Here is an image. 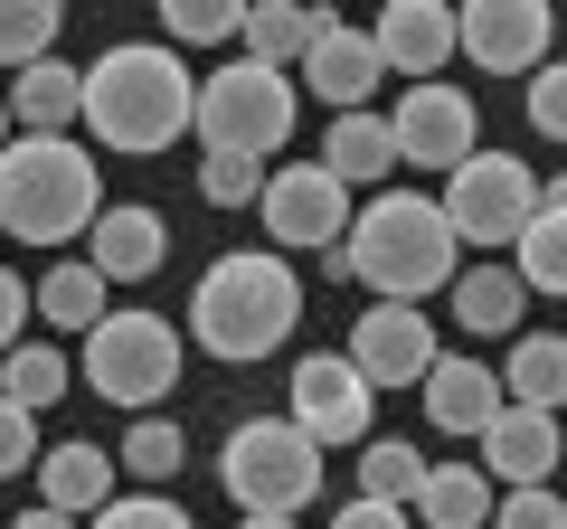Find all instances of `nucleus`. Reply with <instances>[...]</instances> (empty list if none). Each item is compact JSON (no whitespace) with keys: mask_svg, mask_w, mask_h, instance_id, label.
I'll use <instances>...</instances> for the list:
<instances>
[{"mask_svg":"<svg viewBox=\"0 0 567 529\" xmlns=\"http://www.w3.org/2000/svg\"><path fill=\"white\" fill-rule=\"evenodd\" d=\"M293 322H303V274H293V256H275V246H237V256H218L199 274V293H189V341L208 350V360H275L284 341H293Z\"/></svg>","mask_w":567,"mask_h":529,"instance_id":"obj_1","label":"nucleus"},{"mask_svg":"<svg viewBox=\"0 0 567 529\" xmlns=\"http://www.w3.org/2000/svg\"><path fill=\"white\" fill-rule=\"evenodd\" d=\"M189 95H199V76L181 66L171 39H123L85 66V114L76 123L104 152H171L189 133Z\"/></svg>","mask_w":567,"mask_h":529,"instance_id":"obj_2","label":"nucleus"},{"mask_svg":"<svg viewBox=\"0 0 567 529\" xmlns=\"http://www.w3.org/2000/svg\"><path fill=\"white\" fill-rule=\"evenodd\" d=\"M350 284H369V303H435V293L454 284V264H464V246H454L445 208L416 199V189H379L369 208H350Z\"/></svg>","mask_w":567,"mask_h":529,"instance_id":"obj_3","label":"nucleus"},{"mask_svg":"<svg viewBox=\"0 0 567 529\" xmlns=\"http://www.w3.org/2000/svg\"><path fill=\"white\" fill-rule=\"evenodd\" d=\"M95 208H104L95 143H76V133H10L0 143V237L66 246L95 227Z\"/></svg>","mask_w":567,"mask_h":529,"instance_id":"obj_4","label":"nucleus"},{"mask_svg":"<svg viewBox=\"0 0 567 529\" xmlns=\"http://www.w3.org/2000/svg\"><path fill=\"white\" fill-rule=\"evenodd\" d=\"M293 123H303V85L284 76V66H256V58H227L218 76H199V95H189V133H199V152L275 162V152L293 143Z\"/></svg>","mask_w":567,"mask_h":529,"instance_id":"obj_5","label":"nucleus"},{"mask_svg":"<svg viewBox=\"0 0 567 529\" xmlns=\"http://www.w3.org/2000/svg\"><path fill=\"white\" fill-rule=\"evenodd\" d=\"M181 360H189V341L162 312H104V322L85 331V350H76V378L95 387V397H114V407L152 416L171 387H181Z\"/></svg>","mask_w":567,"mask_h":529,"instance_id":"obj_6","label":"nucleus"},{"mask_svg":"<svg viewBox=\"0 0 567 529\" xmlns=\"http://www.w3.org/2000/svg\"><path fill=\"white\" fill-rule=\"evenodd\" d=\"M218 483L237 510H284V520H303V501L322 491V445H312L293 416H246L218 454Z\"/></svg>","mask_w":567,"mask_h":529,"instance_id":"obj_7","label":"nucleus"},{"mask_svg":"<svg viewBox=\"0 0 567 529\" xmlns=\"http://www.w3.org/2000/svg\"><path fill=\"white\" fill-rule=\"evenodd\" d=\"M445 227L454 246H511L529 218H539V170L511 162V152H473V162L445 170Z\"/></svg>","mask_w":567,"mask_h":529,"instance_id":"obj_8","label":"nucleus"},{"mask_svg":"<svg viewBox=\"0 0 567 529\" xmlns=\"http://www.w3.org/2000/svg\"><path fill=\"white\" fill-rule=\"evenodd\" d=\"M284 416H293L322 454L331 445H369V426H379V387H369L341 350H303L293 378H284Z\"/></svg>","mask_w":567,"mask_h":529,"instance_id":"obj_9","label":"nucleus"},{"mask_svg":"<svg viewBox=\"0 0 567 529\" xmlns=\"http://www.w3.org/2000/svg\"><path fill=\"white\" fill-rule=\"evenodd\" d=\"M256 218H265V237H275V256H322V246L350 237V189L331 180L322 162H284V170H265Z\"/></svg>","mask_w":567,"mask_h":529,"instance_id":"obj_10","label":"nucleus"},{"mask_svg":"<svg viewBox=\"0 0 567 529\" xmlns=\"http://www.w3.org/2000/svg\"><path fill=\"white\" fill-rule=\"evenodd\" d=\"M548 0H454V58H473L483 76H529L548 66Z\"/></svg>","mask_w":567,"mask_h":529,"instance_id":"obj_11","label":"nucleus"},{"mask_svg":"<svg viewBox=\"0 0 567 529\" xmlns=\"http://www.w3.org/2000/svg\"><path fill=\"white\" fill-rule=\"evenodd\" d=\"M388 133H398V162H416V170H454V162L483 152V114H473V95L445 85V76L406 85L398 114H388Z\"/></svg>","mask_w":567,"mask_h":529,"instance_id":"obj_12","label":"nucleus"},{"mask_svg":"<svg viewBox=\"0 0 567 529\" xmlns=\"http://www.w3.org/2000/svg\"><path fill=\"white\" fill-rule=\"evenodd\" d=\"M435 350H445V341H435V312H425V303H369L360 322H350L341 360L360 369L369 387H416L425 369H435Z\"/></svg>","mask_w":567,"mask_h":529,"instance_id":"obj_13","label":"nucleus"},{"mask_svg":"<svg viewBox=\"0 0 567 529\" xmlns=\"http://www.w3.org/2000/svg\"><path fill=\"white\" fill-rule=\"evenodd\" d=\"M85 264H95L104 284H152V274L171 264V227H162V208L104 199L95 227H85Z\"/></svg>","mask_w":567,"mask_h":529,"instance_id":"obj_14","label":"nucleus"},{"mask_svg":"<svg viewBox=\"0 0 567 529\" xmlns=\"http://www.w3.org/2000/svg\"><path fill=\"white\" fill-rule=\"evenodd\" d=\"M416 397H425V426H445V435H483L492 416L511 407L502 369H483L473 350H435V369L416 378Z\"/></svg>","mask_w":567,"mask_h":529,"instance_id":"obj_15","label":"nucleus"},{"mask_svg":"<svg viewBox=\"0 0 567 529\" xmlns=\"http://www.w3.org/2000/svg\"><path fill=\"white\" fill-rule=\"evenodd\" d=\"M369 48H379V66H398L406 85L445 76V58H454V0H388L379 29H369Z\"/></svg>","mask_w":567,"mask_h":529,"instance_id":"obj_16","label":"nucleus"},{"mask_svg":"<svg viewBox=\"0 0 567 529\" xmlns=\"http://www.w3.org/2000/svg\"><path fill=\"white\" fill-rule=\"evenodd\" d=\"M379 76L388 66H379V48H369V29H341V20H331L322 39L303 48V66H293V85H312L331 114H360V104L379 95Z\"/></svg>","mask_w":567,"mask_h":529,"instance_id":"obj_17","label":"nucleus"},{"mask_svg":"<svg viewBox=\"0 0 567 529\" xmlns=\"http://www.w3.org/2000/svg\"><path fill=\"white\" fill-rule=\"evenodd\" d=\"M473 445H483V473H492V483H511V491H520V483H548L558 454H567V445H558V416H539V407H502Z\"/></svg>","mask_w":567,"mask_h":529,"instance_id":"obj_18","label":"nucleus"},{"mask_svg":"<svg viewBox=\"0 0 567 529\" xmlns=\"http://www.w3.org/2000/svg\"><path fill=\"white\" fill-rule=\"evenodd\" d=\"M445 312H454V331H464V341H511V331H520V312H529V293H520V274H511V264H454Z\"/></svg>","mask_w":567,"mask_h":529,"instance_id":"obj_19","label":"nucleus"},{"mask_svg":"<svg viewBox=\"0 0 567 529\" xmlns=\"http://www.w3.org/2000/svg\"><path fill=\"white\" fill-rule=\"evenodd\" d=\"M29 473H39V501L48 510H66V520H95V510L104 501H114V454H104V445H39V464H29Z\"/></svg>","mask_w":567,"mask_h":529,"instance_id":"obj_20","label":"nucleus"},{"mask_svg":"<svg viewBox=\"0 0 567 529\" xmlns=\"http://www.w3.org/2000/svg\"><path fill=\"white\" fill-rule=\"evenodd\" d=\"M0 95H10V123H20V133H76V114H85V66L39 58V66H20V85H0Z\"/></svg>","mask_w":567,"mask_h":529,"instance_id":"obj_21","label":"nucleus"},{"mask_svg":"<svg viewBox=\"0 0 567 529\" xmlns=\"http://www.w3.org/2000/svg\"><path fill=\"white\" fill-rule=\"evenodd\" d=\"M322 170L341 189H379L388 170H398V133H388V114H331V133H322Z\"/></svg>","mask_w":567,"mask_h":529,"instance_id":"obj_22","label":"nucleus"},{"mask_svg":"<svg viewBox=\"0 0 567 529\" xmlns=\"http://www.w3.org/2000/svg\"><path fill=\"white\" fill-rule=\"evenodd\" d=\"M492 501H502V491H492L483 464H425L406 520H425V529H492Z\"/></svg>","mask_w":567,"mask_h":529,"instance_id":"obj_23","label":"nucleus"},{"mask_svg":"<svg viewBox=\"0 0 567 529\" xmlns=\"http://www.w3.org/2000/svg\"><path fill=\"white\" fill-rule=\"evenodd\" d=\"M104 293H114V284H104V274H95L85 256H58V264L39 274V284H29V312H39L48 331H76V341H85V331H95L104 312H114Z\"/></svg>","mask_w":567,"mask_h":529,"instance_id":"obj_24","label":"nucleus"},{"mask_svg":"<svg viewBox=\"0 0 567 529\" xmlns=\"http://www.w3.org/2000/svg\"><path fill=\"white\" fill-rule=\"evenodd\" d=\"M331 29V10H303V0H246V20H237V39H246V58L256 66H303V48Z\"/></svg>","mask_w":567,"mask_h":529,"instance_id":"obj_25","label":"nucleus"},{"mask_svg":"<svg viewBox=\"0 0 567 529\" xmlns=\"http://www.w3.org/2000/svg\"><path fill=\"white\" fill-rule=\"evenodd\" d=\"M502 397H511V407H539V416L567 407V341H558V331H511Z\"/></svg>","mask_w":567,"mask_h":529,"instance_id":"obj_26","label":"nucleus"},{"mask_svg":"<svg viewBox=\"0 0 567 529\" xmlns=\"http://www.w3.org/2000/svg\"><path fill=\"white\" fill-rule=\"evenodd\" d=\"M0 397L29 416H48L58 397H76V360H66L58 341H10L0 350Z\"/></svg>","mask_w":567,"mask_h":529,"instance_id":"obj_27","label":"nucleus"},{"mask_svg":"<svg viewBox=\"0 0 567 529\" xmlns=\"http://www.w3.org/2000/svg\"><path fill=\"white\" fill-rule=\"evenodd\" d=\"M114 464L133 473V483H152V491H162L171 473L189 464V435H181V416H162V407H152V416H133V435L114 445Z\"/></svg>","mask_w":567,"mask_h":529,"instance_id":"obj_28","label":"nucleus"},{"mask_svg":"<svg viewBox=\"0 0 567 529\" xmlns=\"http://www.w3.org/2000/svg\"><path fill=\"white\" fill-rule=\"evenodd\" d=\"M58 29H66V0H0V66L20 76V66L58 58Z\"/></svg>","mask_w":567,"mask_h":529,"instance_id":"obj_29","label":"nucleus"},{"mask_svg":"<svg viewBox=\"0 0 567 529\" xmlns=\"http://www.w3.org/2000/svg\"><path fill=\"white\" fill-rule=\"evenodd\" d=\"M511 274H520V293H567V218H529L520 237H511Z\"/></svg>","mask_w":567,"mask_h":529,"instance_id":"obj_30","label":"nucleus"},{"mask_svg":"<svg viewBox=\"0 0 567 529\" xmlns=\"http://www.w3.org/2000/svg\"><path fill=\"white\" fill-rule=\"evenodd\" d=\"M416 483H425V454L416 445H398V435H369V445H360V491H369V501H416Z\"/></svg>","mask_w":567,"mask_h":529,"instance_id":"obj_31","label":"nucleus"},{"mask_svg":"<svg viewBox=\"0 0 567 529\" xmlns=\"http://www.w3.org/2000/svg\"><path fill=\"white\" fill-rule=\"evenodd\" d=\"M152 10H162L171 48H218V39H237V20H246V0H152Z\"/></svg>","mask_w":567,"mask_h":529,"instance_id":"obj_32","label":"nucleus"},{"mask_svg":"<svg viewBox=\"0 0 567 529\" xmlns=\"http://www.w3.org/2000/svg\"><path fill=\"white\" fill-rule=\"evenodd\" d=\"M199 199H208V208L265 199V162H246V152H208V162H199Z\"/></svg>","mask_w":567,"mask_h":529,"instance_id":"obj_33","label":"nucleus"},{"mask_svg":"<svg viewBox=\"0 0 567 529\" xmlns=\"http://www.w3.org/2000/svg\"><path fill=\"white\" fill-rule=\"evenodd\" d=\"M85 529H199V520H189V510L171 501V491H133V501L114 491V501H104Z\"/></svg>","mask_w":567,"mask_h":529,"instance_id":"obj_34","label":"nucleus"},{"mask_svg":"<svg viewBox=\"0 0 567 529\" xmlns=\"http://www.w3.org/2000/svg\"><path fill=\"white\" fill-rule=\"evenodd\" d=\"M492 529H567V501H558L548 483H520V491L492 501Z\"/></svg>","mask_w":567,"mask_h":529,"instance_id":"obj_35","label":"nucleus"},{"mask_svg":"<svg viewBox=\"0 0 567 529\" xmlns=\"http://www.w3.org/2000/svg\"><path fill=\"white\" fill-rule=\"evenodd\" d=\"M529 123H539L548 143H567V58L529 66Z\"/></svg>","mask_w":567,"mask_h":529,"instance_id":"obj_36","label":"nucleus"},{"mask_svg":"<svg viewBox=\"0 0 567 529\" xmlns=\"http://www.w3.org/2000/svg\"><path fill=\"white\" fill-rule=\"evenodd\" d=\"M29 464H39V416L0 397V483H20Z\"/></svg>","mask_w":567,"mask_h":529,"instance_id":"obj_37","label":"nucleus"},{"mask_svg":"<svg viewBox=\"0 0 567 529\" xmlns=\"http://www.w3.org/2000/svg\"><path fill=\"white\" fill-rule=\"evenodd\" d=\"M331 529H416V520H406V501H369L360 491L350 510H331Z\"/></svg>","mask_w":567,"mask_h":529,"instance_id":"obj_38","label":"nucleus"},{"mask_svg":"<svg viewBox=\"0 0 567 529\" xmlns=\"http://www.w3.org/2000/svg\"><path fill=\"white\" fill-rule=\"evenodd\" d=\"M20 322H29V284L10 274V264H0V350L20 341Z\"/></svg>","mask_w":567,"mask_h":529,"instance_id":"obj_39","label":"nucleus"},{"mask_svg":"<svg viewBox=\"0 0 567 529\" xmlns=\"http://www.w3.org/2000/svg\"><path fill=\"white\" fill-rule=\"evenodd\" d=\"M10 529H85V520H66V510H48V501H39V510H20Z\"/></svg>","mask_w":567,"mask_h":529,"instance_id":"obj_40","label":"nucleus"},{"mask_svg":"<svg viewBox=\"0 0 567 529\" xmlns=\"http://www.w3.org/2000/svg\"><path fill=\"white\" fill-rule=\"evenodd\" d=\"M237 529H303V520H284V510H237Z\"/></svg>","mask_w":567,"mask_h":529,"instance_id":"obj_41","label":"nucleus"},{"mask_svg":"<svg viewBox=\"0 0 567 529\" xmlns=\"http://www.w3.org/2000/svg\"><path fill=\"white\" fill-rule=\"evenodd\" d=\"M539 208H548V218H567V170H558V180L539 189Z\"/></svg>","mask_w":567,"mask_h":529,"instance_id":"obj_42","label":"nucleus"},{"mask_svg":"<svg viewBox=\"0 0 567 529\" xmlns=\"http://www.w3.org/2000/svg\"><path fill=\"white\" fill-rule=\"evenodd\" d=\"M0 143H10V95H0Z\"/></svg>","mask_w":567,"mask_h":529,"instance_id":"obj_43","label":"nucleus"},{"mask_svg":"<svg viewBox=\"0 0 567 529\" xmlns=\"http://www.w3.org/2000/svg\"><path fill=\"white\" fill-rule=\"evenodd\" d=\"M303 10H331V0H303Z\"/></svg>","mask_w":567,"mask_h":529,"instance_id":"obj_44","label":"nucleus"},{"mask_svg":"<svg viewBox=\"0 0 567 529\" xmlns=\"http://www.w3.org/2000/svg\"><path fill=\"white\" fill-rule=\"evenodd\" d=\"M558 20H567V0H558Z\"/></svg>","mask_w":567,"mask_h":529,"instance_id":"obj_45","label":"nucleus"},{"mask_svg":"<svg viewBox=\"0 0 567 529\" xmlns=\"http://www.w3.org/2000/svg\"><path fill=\"white\" fill-rule=\"evenodd\" d=\"M379 10H388V0H379Z\"/></svg>","mask_w":567,"mask_h":529,"instance_id":"obj_46","label":"nucleus"}]
</instances>
